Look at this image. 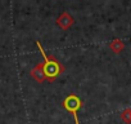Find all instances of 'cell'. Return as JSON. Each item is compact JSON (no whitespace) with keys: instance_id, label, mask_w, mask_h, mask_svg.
<instances>
[{"instance_id":"277c9868","label":"cell","mask_w":131,"mask_h":124,"mask_svg":"<svg viewBox=\"0 0 131 124\" xmlns=\"http://www.w3.org/2000/svg\"><path fill=\"white\" fill-rule=\"evenodd\" d=\"M30 75L37 83L46 82V78H45V74H44V69H42V62H37V64L34 66V69L30 71Z\"/></svg>"},{"instance_id":"7a4b0ae2","label":"cell","mask_w":131,"mask_h":124,"mask_svg":"<svg viewBox=\"0 0 131 124\" xmlns=\"http://www.w3.org/2000/svg\"><path fill=\"white\" fill-rule=\"evenodd\" d=\"M82 105H84L82 101H81L76 94H73V93L68 94L67 97L63 100V102H62L63 109H64V110H67L68 112H71V114L73 115V118H75V123H76V124H80V121H79V116H77V112H79V110L82 107Z\"/></svg>"},{"instance_id":"3957f363","label":"cell","mask_w":131,"mask_h":124,"mask_svg":"<svg viewBox=\"0 0 131 124\" xmlns=\"http://www.w3.org/2000/svg\"><path fill=\"white\" fill-rule=\"evenodd\" d=\"M75 23V18L68 13V12H62L59 14V17L57 18V25L62 29V30H68L71 26H73Z\"/></svg>"},{"instance_id":"6da1fadb","label":"cell","mask_w":131,"mask_h":124,"mask_svg":"<svg viewBox=\"0 0 131 124\" xmlns=\"http://www.w3.org/2000/svg\"><path fill=\"white\" fill-rule=\"evenodd\" d=\"M36 45L39 48V50L41 52V56L44 58V62H42V69H44V74H45V78L49 83H53L58 76H60L64 71H66V67L62 62H59V59H57V57L54 54H46L42 45L40 44L39 40H36Z\"/></svg>"},{"instance_id":"8992f818","label":"cell","mask_w":131,"mask_h":124,"mask_svg":"<svg viewBox=\"0 0 131 124\" xmlns=\"http://www.w3.org/2000/svg\"><path fill=\"white\" fill-rule=\"evenodd\" d=\"M119 118H121V120L125 121L126 124H131V107L125 109V110L119 114Z\"/></svg>"},{"instance_id":"5b68a950","label":"cell","mask_w":131,"mask_h":124,"mask_svg":"<svg viewBox=\"0 0 131 124\" xmlns=\"http://www.w3.org/2000/svg\"><path fill=\"white\" fill-rule=\"evenodd\" d=\"M109 49H111L113 53L118 54V53H121V52L125 49V43H123L122 40H119V39H114V40L111 41V44H109Z\"/></svg>"}]
</instances>
